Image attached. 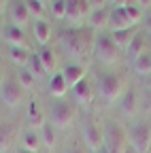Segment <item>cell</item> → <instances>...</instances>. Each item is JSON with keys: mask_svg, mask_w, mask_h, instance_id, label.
<instances>
[{"mask_svg": "<svg viewBox=\"0 0 151 153\" xmlns=\"http://www.w3.org/2000/svg\"><path fill=\"white\" fill-rule=\"evenodd\" d=\"M47 89H49V94L53 96V98H64V96L68 94V83H66V79H64V74L62 72H53L51 76H49V85H47Z\"/></svg>", "mask_w": 151, "mask_h": 153, "instance_id": "obj_14", "label": "cell"}, {"mask_svg": "<svg viewBox=\"0 0 151 153\" xmlns=\"http://www.w3.org/2000/svg\"><path fill=\"white\" fill-rule=\"evenodd\" d=\"M109 22H111L113 30H121V28H130L132 26V22L128 19V15H126V9H115V7H111Z\"/></svg>", "mask_w": 151, "mask_h": 153, "instance_id": "obj_22", "label": "cell"}, {"mask_svg": "<svg viewBox=\"0 0 151 153\" xmlns=\"http://www.w3.org/2000/svg\"><path fill=\"white\" fill-rule=\"evenodd\" d=\"M98 153H106V151H104V149H102V151H98Z\"/></svg>", "mask_w": 151, "mask_h": 153, "instance_id": "obj_41", "label": "cell"}, {"mask_svg": "<svg viewBox=\"0 0 151 153\" xmlns=\"http://www.w3.org/2000/svg\"><path fill=\"white\" fill-rule=\"evenodd\" d=\"M49 11L53 19H66V0H51Z\"/></svg>", "mask_w": 151, "mask_h": 153, "instance_id": "obj_31", "label": "cell"}, {"mask_svg": "<svg viewBox=\"0 0 151 153\" xmlns=\"http://www.w3.org/2000/svg\"><path fill=\"white\" fill-rule=\"evenodd\" d=\"M141 30H138V26H130V28H121V30H113L111 32V38L115 41V45L119 47V49H128V45L134 41V36L138 34Z\"/></svg>", "mask_w": 151, "mask_h": 153, "instance_id": "obj_12", "label": "cell"}, {"mask_svg": "<svg viewBox=\"0 0 151 153\" xmlns=\"http://www.w3.org/2000/svg\"><path fill=\"white\" fill-rule=\"evenodd\" d=\"M32 34L36 38V43H39L41 47H47L49 38H51V26L47 19H39V22L32 24Z\"/></svg>", "mask_w": 151, "mask_h": 153, "instance_id": "obj_16", "label": "cell"}, {"mask_svg": "<svg viewBox=\"0 0 151 153\" xmlns=\"http://www.w3.org/2000/svg\"><path fill=\"white\" fill-rule=\"evenodd\" d=\"M81 17H83L81 0H66V22L68 24H77Z\"/></svg>", "mask_w": 151, "mask_h": 153, "instance_id": "obj_26", "label": "cell"}, {"mask_svg": "<svg viewBox=\"0 0 151 153\" xmlns=\"http://www.w3.org/2000/svg\"><path fill=\"white\" fill-rule=\"evenodd\" d=\"M62 74H64V79H66L68 87L72 89L79 81H83L85 76H87V68H85L83 64H79V62H74V64H68V66L62 70Z\"/></svg>", "mask_w": 151, "mask_h": 153, "instance_id": "obj_13", "label": "cell"}, {"mask_svg": "<svg viewBox=\"0 0 151 153\" xmlns=\"http://www.w3.org/2000/svg\"><path fill=\"white\" fill-rule=\"evenodd\" d=\"M123 153H136V149H134V147H132V145L128 143V145H126V149H123Z\"/></svg>", "mask_w": 151, "mask_h": 153, "instance_id": "obj_35", "label": "cell"}, {"mask_svg": "<svg viewBox=\"0 0 151 153\" xmlns=\"http://www.w3.org/2000/svg\"><path fill=\"white\" fill-rule=\"evenodd\" d=\"M7 53L11 57V62L19 68H28V62H30V55L32 51L26 49V47H7Z\"/></svg>", "mask_w": 151, "mask_h": 153, "instance_id": "obj_18", "label": "cell"}, {"mask_svg": "<svg viewBox=\"0 0 151 153\" xmlns=\"http://www.w3.org/2000/svg\"><path fill=\"white\" fill-rule=\"evenodd\" d=\"M0 100H2L9 108H17L24 100V89L17 83V79H4L0 85Z\"/></svg>", "mask_w": 151, "mask_h": 153, "instance_id": "obj_7", "label": "cell"}, {"mask_svg": "<svg viewBox=\"0 0 151 153\" xmlns=\"http://www.w3.org/2000/svg\"><path fill=\"white\" fill-rule=\"evenodd\" d=\"M39 136H41V143H43V147H47V149H53L55 147V143H58V130H55L49 121H45L43 126H41V132H39Z\"/></svg>", "mask_w": 151, "mask_h": 153, "instance_id": "obj_21", "label": "cell"}, {"mask_svg": "<svg viewBox=\"0 0 151 153\" xmlns=\"http://www.w3.org/2000/svg\"><path fill=\"white\" fill-rule=\"evenodd\" d=\"M141 53H145V34H143V32H138V34L134 36V41H132V43L128 45V49H126V55H128L130 62H134Z\"/></svg>", "mask_w": 151, "mask_h": 153, "instance_id": "obj_24", "label": "cell"}, {"mask_svg": "<svg viewBox=\"0 0 151 153\" xmlns=\"http://www.w3.org/2000/svg\"><path fill=\"white\" fill-rule=\"evenodd\" d=\"M41 2H47V0H41Z\"/></svg>", "mask_w": 151, "mask_h": 153, "instance_id": "obj_43", "label": "cell"}, {"mask_svg": "<svg viewBox=\"0 0 151 153\" xmlns=\"http://www.w3.org/2000/svg\"><path fill=\"white\" fill-rule=\"evenodd\" d=\"M87 2H89V9H91V11L102 9V7H106V4H109L106 0H87Z\"/></svg>", "mask_w": 151, "mask_h": 153, "instance_id": "obj_33", "label": "cell"}, {"mask_svg": "<svg viewBox=\"0 0 151 153\" xmlns=\"http://www.w3.org/2000/svg\"><path fill=\"white\" fill-rule=\"evenodd\" d=\"M43 123H45V115L41 113L39 106L32 102L30 108H28V126H30V128H41Z\"/></svg>", "mask_w": 151, "mask_h": 153, "instance_id": "obj_27", "label": "cell"}, {"mask_svg": "<svg viewBox=\"0 0 151 153\" xmlns=\"http://www.w3.org/2000/svg\"><path fill=\"white\" fill-rule=\"evenodd\" d=\"M102 134H104V151L106 153H123L128 140H126V132L121 130L119 123L115 121H106L104 128H102Z\"/></svg>", "mask_w": 151, "mask_h": 153, "instance_id": "obj_4", "label": "cell"}, {"mask_svg": "<svg viewBox=\"0 0 151 153\" xmlns=\"http://www.w3.org/2000/svg\"><path fill=\"white\" fill-rule=\"evenodd\" d=\"M126 15H128V19L132 22V26H138V22L143 19V9L141 7H126Z\"/></svg>", "mask_w": 151, "mask_h": 153, "instance_id": "obj_32", "label": "cell"}, {"mask_svg": "<svg viewBox=\"0 0 151 153\" xmlns=\"http://www.w3.org/2000/svg\"><path fill=\"white\" fill-rule=\"evenodd\" d=\"M41 147H43V143H41L39 132H34V130H26V132L22 134V149L39 153V151H41Z\"/></svg>", "mask_w": 151, "mask_h": 153, "instance_id": "obj_20", "label": "cell"}, {"mask_svg": "<svg viewBox=\"0 0 151 153\" xmlns=\"http://www.w3.org/2000/svg\"><path fill=\"white\" fill-rule=\"evenodd\" d=\"M28 70H30V72L36 76V79H41L43 74H47V72H45V68H43V64H41V57H39V53H32V55H30Z\"/></svg>", "mask_w": 151, "mask_h": 153, "instance_id": "obj_30", "label": "cell"}, {"mask_svg": "<svg viewBox=\"0 0 151 153\" xmlns=\"http://www.w3.org/2000/svg\"><path fill=\"white\" fill-rule=\"evenodd\" d=\"M15 79H17V83L22 85V89H32V87L36 85V76H34L28 68H22L19 72H17Z\"/></svg>", "mask_w": 151, "mask_h": 153, "instance_id": "obj_28", "label": "cell"}, {"mask_svg": "<svg viewBox=\"0 0 151 153\" xmlns=\"http://www.w3.org/2000/svg\"><path fill=\"white\" fill-rule=\"evenodd\" d=\"M106 2H111V4H113V0H106Z\"/></svg>", "mask_w": 151, "mask_h": 153, "instance_id": "obj_42", "label": "cell"}, {"mask_svg": "<svg viewBox=\"0 0 151 153\" xmlns=\"http://www.w3.org/2000/svg\"><path fill=\"white\" fill-rule=\"evenodd\" d=\"M147 30H151V13L147 15Z\"/></svg>", "mask_w": 151, "mask_h": 153, "instance_id": "obj_36", "label": "cell"}, {"mask_svg": "<svg viewBox=\"0 0 151 153\" xmlns=\"http://www.w3.org/2000/svg\"><path fill=\"white\" fill-rule=\"evenodd\" d=\"M121 111H123V115H128V117H132V115L138 111V91L134 87H128L121 94Z\"/></svg>", "mask_w": 151, "mask_h": 153, "instance_id": "obj_15", "label": "cell"}, {"mask_svg": "<svg viewBox=\"0 0 151 153\" xmlns=\"http://www.w3.org/2000/svg\"><path fill=\"white\" fill-rule=\"evenodd\" d=\"M2 81H4V79H2V70H0V85H2Z\"/></svg>", "mask_w": 151, "mask_h": 153, "instance_id": "obj_40", "label": "cell"}, {"mask_svg": "<svg viewBox=\"0 0 151 153\" xmlns=\"http://www.w3.org/2000/svg\"><path fill=\"white\" fill-rule=\"evenodd\" d=\"M136 7H141V9L145 11V9L151 7V0H136Z\"/></svg>", "mask_w": 151, "mask_h": 153, "instance_id": "obj_34", "label": "cell"}, {"mask_svg": "<svg viewBox=\"0 0 151 153\" xmlns=\"http://www.w3.org/2000/svg\"><path fill=\"white\" fill-rule=\"evenodd\" d=\"M13 140H15V130H13V126L7 123V121H2V123H0V153L9 151L11 145H13Z\"/></svg>", "mask_w": 151, "mask_h": 153, "instance_id": "obj_23", "label": "cell"}, {"mask_svg": "<svg viewBox=\"0 0 151 153\" xmlns=\"http://www.w3.org/2000/svg\"><path fill=\"white\" fill-rule=\"evenodd\" d=\"M4 4H7V0H0V13L4 11Z\"/></svg>", "mask_w": 151, "mask_h": 153, "instance_id": "obj_38", "label": "cell"}, {"mask_svg": "<svg viewBox=\"0 0 151 153\" xmlns=\"http://www.w3.org/2000/svg\"><path fill=\"white\" fill-rule=\"evenodd\" d=\"M28 4V11L30 15L39 22V19H45V2H41V0H26Z\"/></svg>", "mask_w": 151, "mask_h": 153, "instance_id": "obj_29", "label": "cell"}, {"mask_svg": "<svg viewBox=\"0 0 151 153\" xmlns=\"http://www.w3.org/2000/svg\"><path fill=\"white\" fill-rule=\"evenodd\" d=\"M89 41H91L89 34H87L85 30H81V32H70V34H66L64 41H62V45H64V49L68 51V55L81 57V55L87 53Z\"/></svg>", "mask_w": 151, "mask_h": 153, "instance_id": "obj_6", "label": "cell"}, {"mask_svg": "<svg viewBox=\"0 0 151 153\" xmlns=\"http://www.w3.org/2000/svg\"><path fill=\"white\" fill-rule=\"evenodd\" d=\"M39 57H41V64L45 68L47 74H53L55 72V66H58V55H55V49L53 47H41L39 51Z\"/></svg>", "mask_w": 151, "mask_h": 153, "instance_id": "obj_17", "label": "cell"}, {"mask_svg": "<svg viewBox=\"0 0 151 153\" xmlns=\"http://www.w3.org/2000/svg\"><path fill=\"white\" fill-rule=\"evenodd\" d=\"M109 17H111V9L109 7H102V9H96V11H91L87 15V24H89V28L98 30L104 24H109Z\"/></svg>", "mask_w": 151, "mask_h": 153, "instance_id": "obj_19", "label": "cell"}, {"mask_svg": "<svg viewBox=\"0 0 151 153\" xmlns=\"http://www.w3.org/2000/svg\"><path fill=\"white\" fill-rule=\"evenodd\" d=\"M2 38H4L7 47H26V49H28L24 28L15 26V24H7V26L2 28Z\"/></svg>", "mask_w": 151, "mask_h": 153, "instance_id": "obj_10", "label": "cell"}, {"mask_svg": "<svg viewBox=\"0 0 151 153\" xmlns=\"http://www.w3.org/2000/svg\"><path fill=\"white\" fill-rule=\"evenodd\" d=\"M64 153H81V151H79V149H74V147H70V149H68V151H64Z\"/></svg>", "mask_w": 151, "mask_h": 153, "instance_id": "obj_37", "label": "cell"}, {"mask_svg": "<svg viewBox=\"0 0 151 153\" xmlns=\"http://www.w3.org/2000/svg\"><path fill=\"white\" fill-rule=\"evenodd\" d=\"M123 85L126 83H123V79L117 72H104V74H100V79H98L96 94L100 96L106 104H111V102H115L117 98H121Z\"/></svg>", "mask_w": 151, "mask_h": 153, "instance_id": "obj_1", "label": "cell"}, {"mask_svg": "<svg viewBox=\"0 0 151 153\" xmlns=\"http://www.w3.org/2000/svg\"><path fill=\"white\" fill-rule=\"evenodd\" d=\"M19 153H34V151H26V149H19Z\"/></svg>", "mask_w": 151, "mask_h": 153, "instance_id": "obj_39", "label": "cell"}, {"mask_svg": "<svg viewBox=\"0 0 151 153\" xmlns=\"http://www.w3.org/2000/svg\"><path fill=\"white\" fill-rule=\"evenodd\" d=\"M128 143L136 149V153H149L151 151V126L149 123H136L130 128Z\"/></svg>", "mask_w": 151, "mask_h": 153, "instance_id": "obj_5", "label": "cell"}, {"mask_svg": "<svg viewBox=\"0 0 151 153\" xmlns=\"http://www.w3.org/2000/svg\"><path fill=\"white\" fill-rule=\"evenodd\" d=\"M83 143H85V147L91 153L102 151V147H104V134H102V128L96 121H87L83 126Z\"/></svg>", "mask_w": 151, "mask_h": 153, "instance_id": "obj_8", "label": "cell"}, {"mask_svg": "<svg viewBox=\"0 0 151 153\" xmlns=\"http://www.w3.org/2000/svg\"><path fill=\"white\" fill-rule=\"evenodd\" d=\"M30 11H28V4L26 0H11V24L19 26V28H26L30 24Z\"/></svg>", "mask_w": 151, "mask_h": 153, "instance_id": "obj_11", "label": "cell"}, {"mask_svg": "<svg viewBox=\"0 0 151 153\" xmlns=\"http://www.w3.org/2000/svg\"><path fill=\"white\" fill-rule=\"evenodd\" d=\"M72 96H74V102H79V104L87 106V104L94 102V98H96V87H94L91 81L85 76L83 81H79L77 85L72 87Z\"/></svg>", "mask_w": 151, "mask_h": 153, "instance_id": "obj_9", "label": "cell"}, {"mask_svg": "<svg viewBox=\"0 0 151 153\" xmlns=\"http://www.w3.org/2000/svg\"><path fill=\"white\" fill-rule=\"evenodd\" d=\"M121 49L115 45V41L111 38V34H98L94 41V55L102 64H117L119 62Z\"/></svg>", "mask_w": 151, "mask_h": 153, "instance_id": "obj_3", "label": "cell"}, {"mask_svg": "<svg viewBox=\"0 0 151 153\" xmlns=\"http://www.w3.org/2000/svg\"><path fill=\"white\" fill-rule=\"evenodd\" d=\"M74 104L68 102V100H55L51 111H49V123L55 128V130H68L72 123H74Z\"/></svg>", "mask_w": 151, "mask_h": 153, "instance_id": "obj_2", "label": "cell"}, {"mask_svg": "<svg viewBox=\"0 0 151 153\" xmlns=\"http://www.w3.org/2000/svg\"><path fill=\"white\" fill-rule=\"evenodd\" d=\"M132 68H134V72H136V74H141V76L151 74V53H149V51L141 53L136 60L132 62Z\"/></svg>", "mask_w": 151, "mask_h": 153, "instance_id": "obj_25", "label": "cell"}]
</instances>
